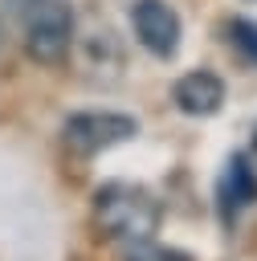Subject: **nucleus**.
<instances>
[{
	"instance_id": "nucleus-7",
	"label": "nucleus",
	"mask_w": 257,
	"mask_h": 261,
	"mask_svg": "<svg viewBox=\"0 0 257 261\" xmlns=\"http://www.w3.org/2000/svg\"><path fill=\"white\" fill-rule=\"evenodd\" d=\"M122 261H192V257L179 253V249L159 245L155 237H147V241H126L122 245Z\"/></svg>"
},
{
	"instance_id": "nucleus-3",
	"label": "nucleus",
	"mask_w": 257,
	"mask_h": 261,
	"mask_svg": "<svg viewBox=\"0 0 257 261\" xmlns=\"http://www.w3.org/2000/svg\"><path fill=\"white\" fill-rule=\"evenodd\" d=\"M135 135H139V118H131L122 110H78L61 122V143L73 155H98Z\"/></svg>"
},
{
	"instance_id": "nucleus-11",
	"label": "nucleus",
	"mask_w": 257,
	"mask_h": 261,
	"mask_svg": "<svg viewBox=\"0 0 257 261\" xmlns=\"http://www.w3.org/2000/svg\"><path fill=\"white\" fill-rule=\"evenodd\" d=\"M0 45H4V20H0Z\"/></svg>"
},
{
	"instance_id": "nucleus-5",
	"label": "nucleus",
	"mask_w": 257,
	"mask_h": 261,
	"mask_svg": "<svg viewBox=\"0 0 257 261\" xmlns=\"http://www.w3.org/2000/svg\"><path fill=\"white\" fill-rule=\"evenodd\" d=\"M171 98L188 118H208V114H216L224 106V82L212 69H192V73H184L175 82Z\"/></svg>"
},
{
	"instance_id": "nucleus-10",
	"label": "nucleus",
	"mask_w": 257,
	"mask_h": 261,
	"mask_svg": "<svg viewBox=\"0 0 257 261\" xmlns=\"http://www.w3.org/2000/svg\"><path fill=\"white\" fill-rule=\"evenodd\" d=\"M253 155H257V122H253Z\"/></svg>"
},
{
	"instance_id": "nucleus-1",
	"label": "nucleus",
	"mask_w": 257,
	"mask_h": 261,
	"mask_svg": "<svg viewBox=\"0 0 257 261\" xmlns=\"http://www.w3.org/2000/svg\"><path fill=\"white\" fill-rule=\"evenodd\" d=\"M163 204L139 184H102L94 192V224L110 241H147L159 232Z\"/></svg>"
},
{
	"instance_id": "nucleus-8",
	"label": "nucleus",
	"mask_w": 257,
	"mask_h": 261,
	"mask_svg": "<svg viewBox=\"0 0 257 261\" xmlns=\"http://www.w3.org/2000/svg\"><path fill=\"white\" fill-rule=\"evenodd\" d=\"M228 41H233L249 61H257V24H253V20H233V24H228Z\"/></svg>"
},
{
	"instance_id": "nucleus-2",
	"label": "nucleus",
	"mask_w": 257,
	"mask_h": 261,
	"mask_svg": "<svg viewBox=\"0 0 257 261\" xmlns=\"http://www.w3.org/2000/svg\"><path fill=\"white\" fill-rule=\"evenodd\" d=\"M24 49L41 65L65 61L73 45V0H29L24 8Z\"/></svg>"
},
{
	"instance_id": "nucleus-9",
	"label": "nucleus",
	"mask_w": 257,
	"mask_h": 261,
	"mask_svg": "<svg viewBox=\"0 0 257 261\" xmlns=\"http://www.w3.org/2000/svg\"><path fill=\"white\" fill-rule=\"evenodd\" d=\"M8 4H12V8H16V12H20V8H24V4H29V0H8Z\"/></svg>"
},
{
	"instance_id": "nucleus-4",
	"label": "nucleus",
	"mask_w": 257,
	"mask_h": 261,
	"mask_svg": "<svg viewBox=\"0 0 257 261\" xmlns=\"http://www.w3.org/2000/svg\"><path fill=\"white\" fill-rule=\"evenodd\" d=\"M131 29L139 37V45L151 53V57H175L179 49V37H184V24H179V12L167 4V0H131Z\"/></svg>"
},
{
	"instance_id": "nucleus-6",
	"label": "nucleus",
	"mask_w": 257,
	"mask_h": 261,
	"mask_svg": "<svg viewBox=\"0 0 257 261\" xmlns=\"http://www.w3.org/2000/svg\"><path fill=\"white\" fill-rule=\"evenodd\" d=\"M216 196H220V212H224V220H233L241 208H249V204L257 200V171L249 167L245 155H233V159L224 163V175H220Z\"/></svg>"
}]
</instances>
